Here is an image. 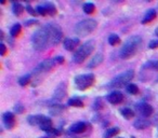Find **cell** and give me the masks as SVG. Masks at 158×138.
I'll use <instances>...</instances> for the list:
<instances>
[{"instance_id": "6da1fadb", "label": "cell", "mask_w": 158, "mask_h": 138, "mask_svg": "<svg viewBox=\"0 0 158 138\" xmlns=\"http://www.w3.org/2000/svg\"><path fill=\"white\" fill-rule=\"evenodd\" d=\"M62 39V30L55 25H47L39 28L31 38L33 46L36 51H44L49 45H56Z\"/></svg>"}, {"instance_id": "7a4b0ae2", "label": "cell", "mask_w": 158, "mask_h": 138, "mask_svg": "<svg viewBox=\"0 0 158 138\" xmlns=\"http://www.w3.org/2000/svg\"><path fill=\"white\" fill-rule=\"evenodd\" d=\"M142 43V38L139 36H132L127 41L123 43V48L120 50V56L121 58H130L132 57L138 51L139 46Z\"/></svg>"}, {"instance_id": "3957f363", "label": "cell", "mask_w": 158, "mask_h": 138, "mask_svg": "<svg viewBox=\"0 0 158 138\" xmlns=\"http://www.w3.org/2000/svg\"><path fill=\"white\" fill-rule=\"evenodd\" d=\"M93 50H94V42H93L92 40L84 43L74 53V55H73V61H74V63H76V64L84 63L87 57L90 56V54L93 52Z\"/></svg>"}, {"instance_id": "277c9868", "label": "cell", "mask_w": 158, "mask_h": 138, "mask_svg": "<svg viewBox=\"0 0 158 138\" xmlns=\"http://www.w3.org/2000/svg\"><path fill=\"white\" fill-rule=\"evenodd\" d=\"M97 25H98L97 21L92 20V18L84 20L81 22H79L75 26V33H76V35L80 36V37H85V36L92 33L97 28Z\"/></svg>"}, {"instance_id": "5b68a950", "label": "cell", "mask_w": 158, "mask_h": 138, "mask_svg": "<svg viewBox=\"0 0 158 138\" xmlns=\"http://www.w3.org/2000/svg\"><path fill=\"white\" fill-rule=\"evenodd\" d=\"M134 77V71L133 70H127L123 73L121 75H118L117 77L114 78L110 85L113 88H123V86H127L130 84V81L133 79Z\"/></svg>"}, {"instance_id": "8992f818", "label": "cell", "mask_w": 158, "mask_h": 138, "mask_svg": "<svg viewBox=\"0 0 158 138\" xmlns=\"http://www.w3.org/2000/svg\"><path fill=\"white\" fill-rule=\"evenodd\" d=\"M94 75L92 73H87V75H80L75 78V84H76L78 90H87L93 83H94Z\"/></svg>"}, {"instance_id": "52a82bcc", "label": "cell", "mask_w": 158, "mask_h": 138, "mask_svg": "<svg viewBox=\"0 0 158 138\" xmlns=\"http://www.w3.org/2000/svg\"><path fill=\"white\" fill-rule=\"evenodd\" d=\"M55 61L54 59H47V61H42V63H40L39 65L37 66V68L35 69V71H34V76H35V79H37V78H40L42 77V76L44 75V73H49V71L52 69L53 67H54L55 65Z\"/></svg>"}, {"instance_id": "ba28073f", "label": "cell", "mask_w": 158, "mask_h": 138, "mask_svg": "<svg viewBox=\"0 0 158 138\" xmlns=\"http://www.w3.org/2000/svg\"><path fill=\"white\" fill-rule=\"evenodd\" d=\"M136 109H138V111L144 116H152L154 112L153 107L146 103H141V104H139V105H136Z\"/></svg>"}, {"instance_id": "9c48e42d", "label": "cell", "mask_w": 158, "mask_h": 138, "mask_svg": "<svg viewBox=\"0 0 158 138\" xmlns=\"http://www.w3.org/2000/svg\"><path fill=\"white\" fill-rule=\"evenodd\" d=\"M2 120L3 124L8 129H11L15 126V118H14V114L12 112H6L2 116Z\"/></svg>"}, {"instance_id": "30bf717a", "label": "cell", "mask_w": 158, "mask_h": 138, "mask_svg": "<svg viewBox=\"0 0 158 138\" xmlns=\"http://www.w3.org/2000/svg\"><path fill=\"white\" fill-rule=\"evenodd\" d=\"M64 48L67 51H74L78 46L79 39L78 38H67L64 40Z\"/></svg>"}, {"instance_id": "8fae6325", "label": "cell", "mask_w": 158, "mask_h": 138, "mask_svg": "<svg viewBox=\"0 0 158 138\" xmlns=\"http://www.w3.org/2000/svg\"><path fill=\"white\" fill-rule=\"evenodd\" d=\"M107 101L113 105H118L123 101V95L120 92H113L107 96Z\"/></svg>"}, {"instance_id": "7c38bea8", "label": "cell", "mask_w": 158, "mask_h": 138, "mask_svg": "<svg viewBox=\"0 0 158 138\" xmlns=\"http://www.w3.org/2000/svg\"><path fill=\"white\" fill-rule=\"evenodd\" d=\"M86 129H87V124L85 122H77L75 124H73L72 127H70V131L76 134L84 133Z\"/></svg>"}, {"instance_id": "4fadbf2b", "label": "cell", "mask_w": 158, "mask_h": 138, "mask_svg": "<svg viewBox=\"0 0 158 138\" xmlns=\"http://www.w3.org/2000/svg\"><path fill=\"white\" fill-rule=\"evenodd\" d=\"M103 59H104V57H103V55H102V54H100V53H99V54H95V56L92 58V61H90V63L88 64V67L89 68L98 67V66L102 64Z\"/></svg>"}, {"instance_id": "5bb4252c", "label": "cell", "mask_w": 158, "mask_h": 138, "mask_svg": "<svg viewBox=\"0 0 158 138\" xmlns=\"http://www.w3.org/2000/svg\"><path fill=\"white\" fill-rule=\"evenodd\" d=\"M40 128L42 129V131H46V132H51L52 131V122H51V120L49 118H47V116H44V120H42V122L40 123Z\"/></svg>"}, {"instance_id": "9a60e30c", "label": "cell", "mask_w": 158, "mask_h": 138, "mask_svg": "<svg viewBox=\"0 0 158 138\" xmlns=\"http://www.w3.org/2000/svg\"><path fill=\"white\" fill-rule=\"evenodd\" d=\"M156 15H157V13H156L155 10H154V9L148 10V11L146 12V14H145L144 18H143V21H142V23H143V24H146V23L152 22L153 20H155Z\"/></svg>"}, {"instance_id": "2e32d148", "label": "cell", "mask_w": 158, "mask_h": 138, "mask_svg": "<svg viewBox=\"0 0 158 138\" xmlns=\"http://www.w3.org/2000/svg\"><path fill=\"white\" fill-rule=\"evenodd\" d=\"M44 116H28V123L31 125H40Z\"/></svg>"}, {"instance_id": "e0dca14e", "label": "cell", "mask_w": 158, "mask_h": 138, "mask_svg": "<svg viewBox=\"0 0 158 138\" xmlns=\"http://www.w3.org/2000/svg\"><path fill=\"white\" fill-rule=\"evenodd\" d=\"M42 6L44 7V9H46V11H47V14H49V15H54V14L56 13V8H55V6L53 5V3L47 2V3H44Z\"/></svg>"}, {"instance_id": "ac0fdd59", "label": "cell", "mask_w": 158, "mask_h": 138, "mask_svg": "<svg viewBox=\"0 0 158 138\" xmlns=\"http://www.w3.org/2000/svg\"><path fill=\"white\" fill-rule=\"evenodd\" d=\"M12 10H13L14 14L15 15H22V13L24 12V8H23V6L21 5V3L19 2H14L13 3V7H12Z\"/></svg>"}, {"instance_id": "d6986e66", "label": "cell", "mask_w": 158, "mask_h": 138, "mask_svg": "<svg viewBox=\"0 0 158 138\" xmlns=\"http://www.w3.org/2000/svg\"><path fill=\"white\" fill-rule=\"evenodd\" d=\"M147 126H149V122L145 120H138L134 122V127H136L138 129H144Z\"/></svg>"}, {"instance_id": "ffe728a7", "label": "cell", "mask_w": 158, "mask_h": 138, "mask_svg": "<svg viewBox=\"0 0 158 138\" xmlns=\"http://www.w3.org/2000/svg\"><path fill=\"white\" fill-rule=\"evenodd\" d=\"M120 113L123 114V118L128 119V120H129V119H132L134 116V112L132 111L130 108H123V109H121Z\"/></svg>"}, {"instance_id": "44dd1931", "label": "cell", "mask_w": 158, "mask_h": 138, "mask_svg": "<svg viewBox=\"0 0 158 138\" xmlns=\"http://www.w3.org/2000/svg\"><path fill=\"white\" fill-rule=\"evenodd\" d=\"M108 42H110V44H112V45H117V44L120 43V38H119V36L116 35V34H112V35L108 37Z\"/></svg>"}, {"instance_id": "7402d4cb", "label": "cell", "mask_w": 158, "mask_h": 138, "mask_svg": "<svg viewBox=\"0 0 158 138\" xmlns=\"http://www.w3.org/2000/svg\"><path fill=\"white\" fill-rule=\"evenodd\" d=\"M84 11H85V13H87V14H92L93 12L95 11V6L91 2H87L86 5L84 6Z\"/></svg>"}, {"instance_id": "603a6c76", "label": "cell", "mask_w": 158, "mask_h": 138, "mask_svg": "<svg viewBox=\"0 0 158 138\" xmlns=\"http://www.w3.org/2000/svg\"><path fill=\"white\" fill-rule=\"evenodd\" d=\"M68 105L73 107H84V103L79 98H70L68 101Z\"/></svg>"}, {"instance_id": "cb8c5ba5", "label": "cell", "mask_w": 158, "mask_h": 138, "mask_svg": "<svg viewBox=\"0 0 158 138\" xmlns=\"http://www.w3.org/2000/svg\"><path fill=\"white\" fill-rule=\"evenodd\" d=\"M21 30H22V27H21L20 24H15L13 27L11 28V36L12 37H18L19 35L21 34Z\"/></svg>"}, {"instance_id": "d4e9b609", "label": "cell", "mask_w": 158, "mask_h": 138, "mask_svg": "<svg viewBox=\"0 0 158 138\" xmlns=\"http://www.w3.org/2000/svg\"><path fill=\"white\" fill-rule=\"evenodd\" d=\"M31 75H26V76H23L22 78H20V79H19V83L21 84V85L22 86H26L27 84L29 83V82H31Z\"/></svg>"}, {"instance_id": "484cf974", "label": "cell", "mask_w": 158, "mask_h": 138, "mask_svg": "<svg viewBox=\"0 0 158 138\" xmlns=\"http://www.w3.org/2000/svg\"><path fill=\"white\" fill-rule=\"evenodd\" d=\"M127 92L130 93V94H132V95H135V94H138L139 89H138V86H136L135 84L130 83L129 85H127Z\"/></svg>"}, {"instance_id": "4316f807", "label": "cell", "mask_w": 158, "mask_h": 138, "mask_svg": "<svg viewBox=\"0 0 158 138\" xmlns=\"http://www.w3.org/2000/svg\"><path fill=\"white\" fill-rule=\"evenodd\" d=\"M119 133V128L118 127H114V128H110L107 131V134H106V137L110 138V137H113V136L117 135Z\"/></svg>"}, {"instance_id": "83f0119b", "label": "cell", "mask_w": 158, "mask_h": 138, "mask_svg": "<svg viewBox=\"0 0 158 138\" xmlns=\"http://www.w3.org/2000/svg\"><path fill=\"white\" fill-rule=\"evenodd\" d=\"M63 109H64V107H62V106H55V107H53L52 109H51V113L56 116V114L61 113V111Z\"/></svg>"}, {"instance_id": "f1b7e54d", "label": "cell", "mask_w": 158, "mask_h": 138, "mask_svg": "<svg viewBox=\"0 0 158 138\" xmlns=\"http://www.w3.org/2000/svg\"><path fill=\"white\" fill-rule=\"evenodd\" d=\"M36 10H37L38 14H40V15H46L47 14V11H46V9H44V6H38Z\"/></svg>"}, {"instance_id": "f546056e", "label": "cell", "mask_w": 158, "mask_h": 138, "mask_svg": "<svg viewBox=\"0 0 158 138\" xmlns=\"http://www.w3.org/2000/svg\"><path fill=\"white\" fill-rule=\"evenodd\" d=\"M147 66L152 67L154 70H158V61H149V63L147 64Z\"/></svg>"}, {"instance_id": "4dcf8cb0", "label": "cell", "mask_w": 158, "mask_h": 138, "mask_svg": "<svg viewBox=\"0 0 158 138\" xmlns=\"http://www.w3.org/2000/svg\"><path fill=\"white\" fill-rule=\"evenodd\" d=\"M26 11L29 12V13H31L33 16H36V15H37V13H38V12L35 11V10H34L33 8L31 7V6H27V7H26Z\"/></svg>"}, {"instance_id": "1f68e13d", "label": "cell", "mask_w": 158, "mask_h": 138, "mask_svg": "<svg viewBox=\"0 0 158 138\" xmlns=\"http://www.w3.org/2000/svg\"><path fill=\"white\" fill-rule=\"evenodd\" d=\"M0 49H1V51H0V54L1 55H5L6 52H7V48H6V45L3 43H0Z\"/></svg>"}, {"instance_id": "d6a6232c", "label": "cell", "mask_w": 158, "mask_h": 138, "mask_svg": "<svg viewBox=\"0 0 158 138\" xmlns=\"http://www.w3.org/2000/svg\"><path fill=\"white\" fill-rule=\"evenodd\" d=\"M54 61L56 64H63L64 63V57L63 56H57L54 58Z\"/></svg>"}, {"instance_id": "836d02e7", "label": "cell", "mask_w": 158, "mask_h": 138, "mask_svg": "<svg viewBox=\"0 0 158 138\" xmlns=\"http://www.w3.org/2000/svg\"><path fill=\"white\" fill-rule=\"evenodd\" d=\"M149 48H151V49L158 48V41H155V40L151 41V43H149Z\"/></svg>"}, {"instance_id": "e575fe53", "label": "cell", "mask_w": 158, "mask_h": 138, "mask_svg": "<svg viewBox=\"0 0 158 138\" xmlns=\"http://www.w3.org/2000/svg\"><path fill=\"white\" fill-rule=\"evenodd\" d=\"M15 110L18 111V113H23V112H24V107L18 105V106H15Z\"/></svg>"}, {"instance_id": "d590c367", "label": "cell", "mask_w": 158, "mask_h": 138, "mask_svg": "<svg viewBox=\"0 0 158 138\" xmlns=\"http://www.w3.org/2000/svg\"><path fill=\"white\" fill-rule=\"evenodd\" d=\"M155 34H156V36H157V37H158V27H157V28H156V30H155Z\"/></svg>"}, {"instance_id": "8d00e7d4", "label": "cell", "mask_w": 158, "mask_h": 138, "mask_svg": "<svg viewBox=\"0 0 158 138\" xmlns=\"http://www.w3.org/2000/svg\"><path fill=\"white\" fill-rule=\"evenodd\" d=\"M42 138H48V137H42Z\"/></svg>"}]
</instances>
